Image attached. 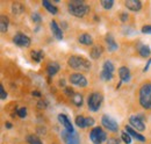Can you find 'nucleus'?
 <instances>
[{
	"label": "nucleus",
	"mask_w": 151,
	"mask_h": 144,
	"mask_svg": "<svg viewBox=\"0 0 151 144\" xmlns=\"http://www.w3.org/2000/svg\"><path fill=\"white\" fill-rule=\"evenodd\" d=\"M94 125L93 117H86V127H92Z\"/></svg>",
	"instance_id": "obj_36"
},
{
	"label": "nucleus",
	"mask_w": 151,
	"mask_h": 144,
	"mask_svg": "<svg viewBox=\"0 0 151 144\" xmlns=\"http://www.w3.org/2000/svg\"><path fill=\"white\" fill-rule=\"evenodd\" d=\"M65 94H66V95H73L75 93H73V90H72V89L65 87Z\"/></svg>",
	"instance_id": "obj_38"
},
{
	"label": "nucleus",
	"mask_w": 151,
	"mask_h": 144,
	"mask_svg": "<svg viewBox=\"0 0 151 144\" xmlns=\"http://www.w3.org/2000/svg\"><path fill=\"white\" fill-rule=\"evenodd\" d=\"M119 76H120L122 83H128L130 80V71L126 66H122L119 69Z\"/></svg>",
	"instance_id": "obj_14"
},
{
	"label": "nucleus",
	"mask_w": 151,
	"mask_h": 144,
	"mask_svg": "<svg viewBox=\"0 0 151 144\" xmlns=\"http://www.w3.org/2000/svg\"><path fill=\"white\" fill-rule=\"evenodd\" d=\"M59 85H60V86H64V80H60V81H59Z\"/></svg>",
	"instance_id": "obj_43"
},
{
	"label": "nucleus",
	"mask_w": 151,
	"mask_h": 144,
	"mask_svg": "<svg viewBox=\"0 0 151 144\" xmlns=\"http://www.w3.org/2000/svg\"><path fill=\"white\" fill-rule=\"evenodd\" d=\"M68 64L70 68L78 70V71H88L91 69L90 62L83 57H79V56H71L68 60Z\"/></svg>",
	"instance_id": "obj_2"
},
{
	"label": "nucleus",
	"mask_w": 151,
	"mask_h": 144,
	"mask_svg": "<svg viewBox=\"0 0 151 144\" xmlns=\"http://www.w3.org/2000/svg\"><path fill=\"white\" fill-rule=\"evenodd\" d=\"M7 98V93H6V91L4 89V86L0 84V99L1 100H5Z\"/></svg>",
	"instance_id": "obj_32"
},
{
	"label": "nucleus",
	"mask_w": 151,
	"mask_h": 144,
	"mask_svg": "<svg viewBox=\"0 0 151 144\" xmlns=\"http://www.w3.org/2000/svg\"><path fill=\"white\" fill-rule=\"evenodd\" d=\"M102 53H104V49L101 45H93L91 51H90V56L92 59H98V58H100Z\"/></svg>",
	"instance_id": "obj_16"
},
{
	"label": "nucleus",
	"mask_w": 151,
	"mask_h": 144,
	"mask_svg": "<svg viewBox=\"0 0 151 144\" xmlns=\"http://www.w3.org/2000/svg\"><path fill=\"white\" fill-rule=\"evenodd\" d=\"M69 80H70V83L72 85H76V86H80V87L87 86V79L81 73H73V74H71Z\"/></svg>",
	"instance_id": "obj_8"
},
{
	"label": "nucleus",
	"mask_w": 151,
	"mask_h": 144,
	"mask_svg": "<svg viewBox=\"0 0 151 144\" xmlns=\"http://www.w3.org/2000/svg\"><path fill=\"white\" fill-rule=\"evenodd\" d=\"M18 115H19L21 119L26 117L27 116V109L26 108H20V109H18Z\"/></svg>",
	"instance_id": "obj_33"
},
{
	"label": "nucleus",
	"mask_w": 151,
	"mask_h": 144,
	"mask_svg": "<svg viewBox=\"0 0 151 144\" xmlns=\"http://www.w3.org/2000/svg\"><path fill=\"white\" fill-rule=\"evenodd\" d=\"M129 122L134 129H136L137 131H144L145 130V126L143 123V121L141 119H138L137 116H130Z\"/></svg>",
	"instance_id": "obj_11"
},
{
	"label": "nucleus",
	"mask_w": 151,
	"mask_h": 144,
	"mask_svg": "<svg viewBox=\"0 0 151 144\" xmlns=\"http://www.w3.org/2000/svg\"><path fill=\"white\" fill-rule=\"evenodd\" d=\"M121 138H122V141H123L126 144L132 143V136H130L127 131H124V132H122V134H121Z\"/></svg>",
	"instance_id": "obj_30"
},
{
	"label": "nucleus",
	"mask_w": 151,
	"mask_h": 144,
	"mask_svg": "<svg viewBox=\"0 0 151 144\" xmlns=\"http://www.w3.org/2000/svg\"><path fill=\"white\" fill-rule=\"evenodd\" d=\"M124 5L128 9H130L132 12H138L142 8V2L139 0H127Z\"/></svg>",
	"instance_id": "obj_12"
},
{
	"label": "nucleus",
	"mask_w": 151,
	"mask_h": 144,
	"mask_svg": "<svg viewBox=\"0 0 151 144\" xmlns=\"http://www.w3.org/2000/svg\"><path fill=\"white\" fill-rule=\"evenodd\" d=\"M58 71H59V64L56 63V62L50 63L48 65V68H47V72H48L49 76H55Z\"/></svg>",
	"instance_id": "obj_20"
},
{
	"label": "nucleus",
	"mask_w": 151,
	"mask_h": 144,
	"mask_svg": "<svg viewBox=\"0 0 151 144\" xmlns=\"http://www.w3.org/2000/svg\"><path fill=\"white\" fill-rule=\"evenodd\" d=\"M78 41H79L81 44H85V45H91V44L93 43L92 36L90 35V34H86V33L80 34L79 37H78Z\"/></svg>",
	"instance_id": "obj_17"
},
{
	"label": "nucleus",
	"mask_w": 151,
	"mask_h": 144,
	"mask_svg": "<svg viewBox=\"0 0 151 144\" xmlns=\"http://www.w3.org/2000/svg\"><path fill=\"white\" fill-rule=\"evenodd\" d=\"M126 129V131L132 136V137H134L135 140H137V141H139V142H145V137L143 136V135H141L139 132H137V130H135V129H132V127H126L124 128Z\"/></svg>",
	"instance_id": "obj_15"
},
{
	"label": "nucleus",
	"mask_w": 151,
	"mask_h": 144,
	"mask_svg": "<svg viewBox=\"0 0 151 144\" xmlns=\"http://www.w3.org/2000/svg\"><path fill=\"white\" fill-rule=\"evenodd\" d=\"M150 64H151V59H150V60H149V62H148V64H147V65H145V68H144V69H143V71H144V72L147 71V70H148V69H149V66H150Z\"/></svg>",
	"instance_id": "obj_40"
},
{
	"label": "nucleus",
	"mask_w": 151,
	"mask_h": 144,
	"mask_svg": "<svg viewBox=\"0 0 151 144\" xmlns=\"http://www.w3.org/2000/svg\"><path fill=\"white\" fill-rule=\"evenodd\" d=\"M22 12H23L22 5H20L18 2L13 5V13H14V14H19V13H22Z\"/></svg>",
	"instance_id": "obj_31"
},
{
	"label": "nucleus",
	"mask_w": 151,
	"mask_h": 144,
	"mask_svg": "<svg viewBox=\"0 0 151 144\" xmlns=\"http://www.w3.org/2000/svg\"><path fill=\"white\" fill-rule=\"evenodd\" d=\"M13 42L15 45L21 47V48H27L30 45V38L27 35L22 34V33H18L13 37Z\"/></svg>",
	"instance_id": "obj_7"
},
{
	"label": "nucleus",
	"mask_w": 151,
	"mask_h": 144,
	"mask_svg": "<svg viewBox=\"0 0 151 144\" xmlns=\"http://www.w3.org/2000/svg\"><path fill=\"white\" fill-rule=\"evenodd\" d=\"M106 144H120V141H119V138H116V137H109V138L107 140V143Z\"/></svg>",
	"instance_id": "obj_34"
},
{
	"label": "nucleus",
	"mask_w": 151,
	"mask_h": 144,
	"mask_svg": "<svg viewBox=\"0 0 151 144\" xmlns=\"http://www.w3.org/2000/svg\"><path fill=\"white\" fill-rule=\"evenodd\" d=\"M62 137L66 144H80L79 137L76 132H69L66 130L62 131Z\"/></svg>",
	"instance_id": "obj_9"
},
{
	"label": "nucleus",
	"mask_w": 151,
	"mask_h": 144,
	"mask_svg": "<svg viewBox=\"0 0 151 144\" xmlns=\"http://www.w3.org/2000/svg\"><path fill=\"white\" fill-rule=\"evenodd\" d=\"M100 78H101L102 80H105V81H108V80H111V79L113 78V73H109V72L102 70L101 73H100Z\"/></svg>",
	"instance_id": "obj_28"
},
{
	"label": "nucleus",
	"mask_w": 151,
	"mask_h": 144,
	"mask_svg": "<svg viewBox=\"0 0 151 144\" xmlns=\"http://www.w3.org/2000/svg\"><path fill=\"white\" fill-rule=\"evenodd\" d=\"M43 57H44V53L43 51H32V58L35 62H41Z\"/></svg>",
	"instance_id": "obj_25"
},
{
	"label": "nucleus",
	"mask_w": 151,
	"mask_h": 144,
	"mask_svg": "<svg viewBox=\"0 0 151 144\" xmlns=\"http://www.w3.org/2000/svg\"><path fill=\"white\" fill-rule=\"evenodd\" d=\"M114 1L113 0H102L101 1V6L105 8V9H111L113 7Z\"/></svg>",
	"instance_id": "obj_29"
},
{
	"label": "nucleus",
	"mask_w": 151,
	"mask_h": 144,
	"mask_svg": "<svg viewBox=\"0 0 151 144\" xmlns=\"http://www.w3.org/2000/svg\"><path fill=\"white\" fill-rule=\"evenodd\" d=\"M58 121L63 125V127L65 128L66 131H69V132H75V131H73V126H72L71 121L69 120V117H68L66 115L59 114V115H58Z\"/></svg>",
	"instance_id": "obj_10"
},
{
	"label": "nucleus",
	"mask_w": 151,
	"mask_h": 144,
	"mask_svg": "<svg viewBox=\"0 0 151 144\" xmlns=\"http://www.w3.org/2000/svg\"><path fill=\"white\" fill-rule=\"evenodd\" d=\"M32 19H33V21L34 22H41V17H40V14H37V13H35V14H33L32 15Z\"/></svg>",
	"instance_id": "obj_37"
},
{
	"label": "nucleus",
	"mask_w": 151,
	"mask_h": 144,
	"mask_svg": "<svg viewBox=\"0 0 151 144\" xmlns=\"http://www.w3.org/2000/svg\"><path fill=\"white\" fill-rule=\"evenodd\" d=\"M50 29H51L52 34H54V36L56 37L57 40H62L63 38V32H62L60 27L57 24L56 21H51L50 22Z\"/></svg>",
	"instance_id": "obj_13"
},
{
	"label": "nucleus",
	"mask_w": 151,
	"mask_h": 144,
	"mask_svg": "<svg viewBox=\"0 0 151 144\" xmlns=\"http://www.w3.org/2000/svg\"><path fill=\"white\" fill-rule=\"evenodd\" d=\"M33 95H36V96H41V93L38 91H34L33 92Z\"/></svg>",
	"instance_id": "obj_41"
},
{
	"label": "nucleus",
	"mask_w": 151,
	"mask_h": 144,
	"mask_svg": "<svg viewBox=\"0 0 151 144\" xmlns=\"http://www.w3.org/2000/svg\"><path fill=\"white\" fill-rule=\"evenodd\" d=\"M142 33L143 34H151V26H144L142 28Z\"/></svg>",
	"instance_id": "obj_35"
},
{
	"label": "nucleus",
	"mask_w": 151,
	"mask_h": 144,
	"mask_svg": "<svg viewBox=\"0 0 151 144\" xmlns=\"http://www.w3.org/2000/svg\"><path fill=\"white\" fill-rule=\"evenodd\" d=\"M6 127H7V128H12V125H11L9 122H7V123H6Z\"/></svg>",
	"instance_id": "obj_42"
},
{
	"label": "nucleus",
	"mask_w": 151,
	"mask_h": 144,
	"mask_svg": "<svg viewBox=\"0 0 151 144\" xmlns=\"http://www.w3.org/2000/svg\"><path fill=\"white\" fill-rule=\"evenodd\" d=\"M76 125L79 128H86V117H84L81 115H78L76 117Z\"/></svg>",
	"instance_id": "obj_24"
},
{
	"label": "nucleus",
	"mask_w": 151,
	"mask_h": 144,
	"mask_svg": "<svg viewBox=\"0 0 151 144\" xmlns=\"http://www.w3.org/2000/svg\"><path fill=\"white\" fill-rule=\"evenodd\" d=\"M106 42H107V44H108V49H109L111 51L116 50L117 47H119V45L116 44V42L114 41V38L112 35H107V37H106Z\"/></svg>",
	"instance_id": "obj_21"
},
{
	"label": "nucleus",
	"mask_w": 151,
	"mask_h": 144,
	"mask_svg": "<svg viewBox=\"0 0 151 144\" xmlns=\"http://www.w3.org/2000/svg\"><path fill=\"white\" fill-rule=\"evenodd\" d=\"M27 142L29 144H42L41 140L35 135H28L27 136Z\"/></svg>",
	"instance_id": "obj_26"
},
{
	"label": "nucleus",
	"mask_w": 151,
	"mask_h": 144,
	"mask_svg": "<svg viewBox=\"0 0 151 144\" xmlns=\"http://www.w3.org/2000/svg\"><path fill=\"white\" fill-rule=\"evenodd\" d=\"M90 140L92 141L93 144H102L107 140V135H106V132L101 128L96 127V128H93L91 130V132H90Z\"/></svg>",
	"instance_id": "obj_5"
},
{
	"label": "nucleus",
	"mask_w": 151,
	"mask_h": 144,
	"mask_svg": "<svg viewBox=\"0 0 151 144\" xmlns=\"http://www.w3.org/2000/svg\"><path fill=\"white\" fill-rule=\"evenodd\" d=\"M101 104H102V95L99 92H93L92 94H90L87 99V105L90 110L92 112L99 110V108L101 107Z\"/></svg>",
	"instance_id": "obj_4"
},
{
	"label": "nucleus",
	"mask_w": 151,
	"mask_h": 144,
	"mask_svg": "<svg viewBox=\"0 0 151 144\" xmlns=\"http://www.w3.org/2000/svg\"><path fill=\"white\" fill-rule=\"evenodd\" d=\"M42 5H43V7L49 12V13H51V14H57L58 13V9H57L56 6H54L50 1H48V0H44L43 2H42Z\"/></svg>",
	"instance_id": "obj_19"
},
{
	"label": "nucleus",
	"mask_w": 151,
	"mask_h": 144,
	"mask_svg": "<svg viewBox=\"0 0 151 144\" xmlns=\"http://www.w3.org/2000/svg\"><path fill=\"white\" fill-rule=\"evenodd\" d=\"M139 104L144 109H151V84H144L139 90Z\"/></svg>",
	"instance_id": "obj_3"
},
{
	"label": "nucleus",
	"mask_w": 151,
	"mask_h": 144,
	"mask_svg": "<svg viewBox=\"0 0 151 144\" xmlns=\"http://www.w3.org/2000/svg\"><path fill=\"white\" fill-rule=\"evenodd\" d=\"M72 104L77 107H80L83 105V95L80 93H75L72 95Z\"/></svg>",
	"instance_id": "obj_22"
},
{
	"label": "nucleus",
	"mask_w": 151,
	"mask_h": 144,
	"mask_svg": "<svg viewBox=\"0 0 151 144\" xmlns=\"http://www.w3.org/2000/svg\"><path fill=\"white\" fill-rule=\"evenodd\" d=\"M68 9L70 14L75 15L77 18H83L85 14L88 13L90 7L81 0H72L68 2Z\"/></svg>",
	"instance_id": "obj_1"
},
{
	"label": "nucleus",
	"mask_w": 151,
	"mask_h": 144,
	"mask_svg": "<svg viewBox=\"0 0 151 144\" xmlns=\"http://www.w3.org/2000/svg\"><path fill=\"white\" fill-rule=\"evenodd\" d=\"M7 29H8V19L7 17L2 15L0 19V30H1V33H6Z\"/></svg>",
	"instance_id": "obj_23"
},
{
	"label": "nucleus",
	"mask_w": 151,
	"mask_h": 144,
	"mask_svg": "<svg viewBox=\"0 0 151 144\" xmlns=\"http://www.w3.org/2000/svg\"><path fill=\"white\" fill-rule=\"evenodd\" d=\"M137 50H138V54L141 55L142 57H150L151 50L147 44H138Z\"/></svg>",
	"instance_id": "obj_18"
},
{
	"label": "nucleus",
	"mask_w": 151,
	"mask_h": 144,
	"mask_svg": "<svg viewBox=\"0 0 151 144\" xmlns=\"http://www.w3.org/2000/svg\"><path fill=\"white\" fill-rule=\"evenodd\" d=\"M101 123H102V126L105 127L106 129H108L109 131H112V132H116L117 130H119V125H117V122L113 120L112 117H109L108 115H104L102 117H101Z\"/></svg>",
	"instance_id": "obj_6"
},
{
	"label": "nucleus",
	"mask_w": 151,
	"mask_h": 144,
	"mask_svg": "<svg viewBox=\"0 0 151 144\" xmlns=\"http://www.w3.org/2000/svg\"><path fill=\"white\" fill-rule=\"evenodd\" d=\"M128 19V14H126V13H122L121 14V21H126Z\"/></svg>",
	"instance_id": "obj_39"
},
{
	"label": "nucleus",
	"mask_w": 151,
	"mask_h": 144,
	"mask_svg": "<svg viewBox=\"0 0 151 144\" xmlns=\"http://www.w3.org/2000/svg\"><path fill=\"white\" fill-rule=\"evenodd\" d=\"M102 70H104V71L109 72V73H113V72H114L113 63H112L111 60H106V62L104 63V69H102Z\"/></svg>",
	"instance_id": "obj_27"
}]
</instances>
